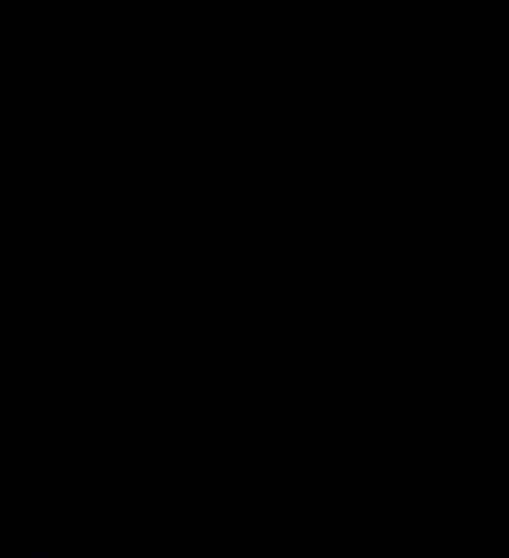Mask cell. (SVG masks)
<instances>
[]
</instances>
